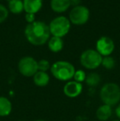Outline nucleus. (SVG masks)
Instances as JSON below:
<instances>
[{
  "label": "nucleus",
  "mask_w": 120,
  "mask_h": 121,
  "mask_svg": "<svg viewBox=\"0 0 120 121\" xmlns=\"http://www.w3.org/2000/svg\"><path fill=\"white\" fill-rule=\"evenodd\" d=\"M12 110V104L6 96H0V117H6L11 114Z\"/></svg>",
  "instance_id": "4468645a"
},
{
  "label": "nucleus",
  "mask_w": 120,
  "mask_h": 121,
  "mask_svg": "<svg viewBox=\"0 0 120 121\" xmlns=\"http://www.w3.org/2000/svg\"><path fill=\"white\" fill-rule=\"evenodd\" d=\"M35 121H45V120H35Z\"/></svg>",
  "instance_id": "393cba45"
},
{
  "label": "nucleus",
  "mask_w": 120,
  "mask_h": 121,
  "mask_svg": "<svg viewBox=\"0 0 120 121\" xmlns=\"http://www.w3.org/2000/svg\"><path fill=\"white\" fill-rule=\"evenodd\" d=\"M50 81V75L46 72H42V71H38L33 76V82L35 86L39 87H44L46 86L49 84Z\"/></svg>",
  "instance_id": "ddd939ff"
},
{
  "label": "nucleus",
  "mask_w": 120,
  "mask_h": 121,
  "mask_svg": "<svg viewBox=\"0 0 120 121\" xmlns=\"http://www.w3.org/2000/svg\"><path fill=\"white\" fill-rule=\"evenodd\" d=\"M50 72L57 80L68 82L73 78L76 69L73 64H72L70 62L59 60L52 64Z\"/></svg>",
  "instance_id": "7ed1b4c3"
},
{
  "label": "nucleus",
  "mask_w": 120,
  "mask_h": 121,
  "mask_svg": "<svg viewBox=\"0 0 120 121\" xmlns=\"http://www.w3.org/2000/svg\"><path fill=\"white\" fill-rule=\"evenodd\" d=\"M80 0H71V5H74V7L78 6L80 4Z\"/></svg>",
  "instance_id": "b1692460"
},
{
  "label": "nucleus",
  "mask_w": 120,
  "mask_h": 121,
  "mask_svg": "<svg viewBox=\"0 0 120 121\" xmlns=\"http://www.w3.org/2000/svg\"><path fill=\"white\" fill-rule=\"evenodd\" d=\"M101 65L104 69H108V70H110V69H113L115 67V60L111 56H105V57H103Z\"/></svg>",
  "instance_id": "a211bd4d"
},
{
  "label": "nucleus",
  "mask_w": 120,
  "mask_h": 121,
  "mask_svg": "<svg viewBox=\"0 0 120 121\" xmlns=\"http://www.w3.org/2000/svg\"><path fill=\"white\" fill-rule=\"evenodd\" d=\"M48 47L50 51L54 53H58L63 48V40L59 37L52 36L48 41Z\"/></svg>",
  "instance_id": "2eb2a0df"
},
{
  "label": "nucleus",
  "mask_w": 120,
  "mask_h": 121,
  "mask_svg": "<svg viewBox=\"0 0 120 121\" xmlns=\"http://www.w3.org/2000/svg\"><path fill=\"white\" fill-rule=\"evenodd\" d=\"M50 31L53 36L62 38L68 33L71 28V22L69 19L63 16L57 17L53 19L49 25Z\"/></svg>",
  "instance_id": "39448f33"
},
{
  "label": "nucleus",
  "mask_w": 120,
  "mask_h": 121,
  "mask_svg": "<svg viewBox=\"0 0 120 121\" xmlns=\"http://www.w3.org/2000/svg\"><path fill=\"white\" fill-rule=\"evenodd\" d=\"M25 18H26V21L28 22V24H30V23H32L35 22V16L33 13H26V16H25Z\"/></svg>",
  "instance_id": "4be33fe9"
},
{
  "label": "nucleus",
  "mask_w": 120,
  "mask_h": 121,
  "mask_svg": "<svg viewBox=\"0 0 120 121\" xmlns=\"http://www.w3.org/2000/svg\"><path fill=\"white\" fill-rule=\"evenodd\" d=\"M113 121H120V120H113Z\"/></svg>",
  "instance_id": "a878e982"
},
{
  "label": "nucleus",
  "mask_w": 120,
  "mask_h": 121,
  "mask_svg": "<svg viewBox=\"0 0 120 121\" xmlns=\"http://www.w3.org/2000/svg\"><path fill=\"white\" fill-rule=\"evenodd\" d=\"M113 115L112 106L102 104L97 108L95 112V116L99 121H107L111 118Z\"/></svg>",
  "instance_id": "9d476101"
},
{
  "label": "nucleus",
  "mask_w": 120,
  "mask_h": 121,
  "mask_svg": "<svg viewBox=\"0 0 120 121\" xmlns=\"http://www.w3.org/2000/svg\"><path fill=\"white\" fill-rule=\"evenodd\" d=\"M115 115L119 118V120H120V103L118 104L115 108Z\"/></svg>",
  "instance_id": "5701e85b"
},
{
  "label": "nucleus",
  "mask_w": 120,
  "mask_h": 121,
  "mask_svg": "<svg viewBox=\"0 0 120 121\" xmlns=\"http://www.w3.org/2000/svg\"><path fill=\"white\" fill-rule=\"evenodd\" d=\"M42 0H23L24 10L26 13L35 14L42 8Z\"/></svg>",
  "instance_id": "9b49d317"
},
{
  "label": "nucleus",
  "mask_w": 120,
  "mask_h": 121,
  "mask_svg": "<svg viewBox=\"0 0 120 121\" xmlns=\"http://www.w3.org/2000/svg\"><path fill=\"white\" fill-rule=\"evenodd\" d=\"M100 80H101L100 76L97 73L92 72L87 75V78L85 80V82L88 86L96 87V86H99V82H100Z\"/></svg>",
  "instance_id": "f3484780"
},
{
  "label": "nucleus",
  "mask_w": 120,
  "mask_h": 121,
  "mask_svg": "<svg viewBox=\"0 0 120 121\" xmlns=\"http://www.w3.org/2000/svg\"><path fill=\"white\" fill-rule=\"evenodd\" d=\"M86 78H87V74H86L85 71L79 69V70H76L75 73L73 76V80L77 82L82 83L83 82H85Z\"/></svg>",
  "instance_id": "6ab92c4d"
},
{
  "label": "nucleus",
  "mask_w": 120,
  "mask_h": 121,
  "mask_svg": "<svg viewBox=\"0 0 120 121\" xmlns=\"http://www.w3.org/2000/svg\"><path fill=\"white\" fill-rule=\"evenodd\" d=\"M102 59L103 57L96 51V49H89L82 53L80 63L85 69L94 70L101 65Z\"/></svg>",
  "instance_id": "20e7f679"
},
{
  "label": "nucleus",
  "mask_w": 120,
  "mask_h": 121,
  "mask_svg": "<svg viewBox=\"0 0 120 121\" xmlns=\"http://www.w3.org/2000/svg\"><path fill=\"white\" fill-rule=\"evenodd\" d=\"M50 31L49 26L44 22L35 21L30 23L25 28V35L31 45H43L49 41L50 38Z\"/></svg>",
  "instance_id": "f257e3e1"
},
{
  "label": "nucleus",
  "mask_w": 120,
  "mask_h": 121,
  "mask_svg": "<svg viewBox=\"0 0 120 121\" xmlns=\"http://www.w3.org/2000/svg\"><path fill=\"white\" fill-rule=\"evenodd\" d=\"M71 6V0H51L50 7L52 10L58 13L66 12Z\"/></svg>",
  "instance_id": "f8f14e48"
},
{
  "label": "nucleus",
  "mask_w": 120,
  "mask_h": 121,
  "mask_svg": "<svg viewBox=\"0 0 120 121\" xmlns=\"http://www.w3.org/2000/svg\"><path fill=\"white\" fill-rule=\"evenodd\" d=\"M8 17V10L3 5L0 4V23L4 22Z\"/></svg>",
  "instance_id": "412c9836"
},
{
  "label": "nucleus",
  "mask_w": 120,
  "mask_h": 121,
  "mask_svg": "<svg viewBox=\"0 0 120 121\" xmlns=\"http://www.w3.org/2000/svg\"><path fill=\"white\" fill-rule=\"evenodd\" d=\"M17 67L18 71L22 76L30 78L38 72V61L33 57L25 56L19 60Z\"/></svg>",
  "instance_id": "423d86ee"
},
{
  "label": "nucleus",
  "mask_w": 120,
  "mask_h": 121,
  "mask_svg": "<svg viewBox=\"0 0 120 121\" xmlns=\"http://www.w3.org/2000/svg\"><path fill=\"white\" fill-rule=\"evenodd\" d=\"M114 50V43L111 38L108 36H102L96 42V51L102 57L110 56Z\"/></svg>",
  "instance_id": "6e6552de"
},
{
  "label": "nucleus",
  "mask_w": 120,
  "mask_h": 121,
  "mask_svg": "<svg viewBox=\"0 0 120 121\" xmlns=\"http://www.w3.org/2000/svg\"><path fill=\"white\" fill-rule=\"evenodd\" d=\"M63 94L69 98H76L82 94L83 91L82 83L77 82L74 80L67 82L63 86Z\"/></svg>",
  "instance_id": "1a4fd4ad"
},
{
  "label": "nucleus",
  "mask_w": 120,
  "mask_h": 121,
  "mask_svg": "<svg viewBox=\"0 0 120 121\" xmlns=\"http://www.w3.org/2000/svg\"><path fill=\"white\" fill-rule=\"evenodd\" d=\"M50 68H51V65L47 59H40L38 61V71L47 73V71L50 69Z\"/></svg>",
  "instance_id": "aec40b11"
},
{
  "label": "nucleus",
  "mask_w": 120,
  "mask_h": 121,
  "mask_svg": "<svg viewBox=\"0 0 120 121\" xmlns=\"http://www.w3.org/2000/svg\"><path fill=\"white\" fill-rule=\"evenodd\" d=\"M8 9L12 13L19 14L24 10L23 1H21V0H10L8 2Z\"/></svg>",
  "instance_id": "dca6fc26"
},
{
  "label": "nucleus",
  "mask_w": 120,
  "mask_h": 121,
  "mask_svg": "<svg viewBox=\"0 0 120 121\" xmlns=\"http://www.w3.org/2000/svg\"><path fill=\"white\" fill-rule=\"evenodd\" d=\"M99 98L104 105H117L120 103V86L114 82L105 83L99 90Z\"/></svg>",
  "instance_id": "f03ea898"
},
{
  "label": "nucleus",
  "mask_w": 120,
  "mask_h": 121,
  "mask_svg": "<svg viewBox=\"0 0 120 121\" xmlns=\"http://www.w3.org/2000/svg\"><path fill=\"white\" fill-rule=\"evenodd\" d=\"M90 17V11L85 6L78 5L71 10L69 13V21L74 25H83L87 22Z\"/></svg>",
  "instance_id": "0eeeda50"
}]
</instances>
